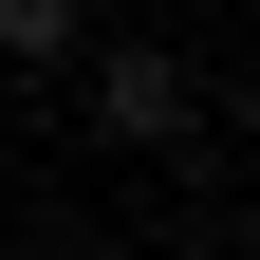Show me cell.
I'll use <instances>...</instances> for the list:
<instances>
[{"instance_id":"2","label":"cell","mask_w":260,"mask_h":260,"mask_svg":"<svg viewBox=\"0 0 260 260\" xmlns=\"http://www.w3.org/2000/svg\"><path fill=\"white\" fill-rule=\"evenodd\" d=\"M75 38H93V0H0V56H19V75H56Z\"/></svg>"},{"instance_id":"1","label":"cell","mask_w":260,"mask_h":260,"mask_svg":"<svg viewBox=\"0 0 260 260\" xmlns=\"http://www.w3.org/2000/svg\"><path fill=\"white\" fill-rule=\"evenodd\" d=\"M93 130H112V149H186V56L168 38H112L93 56Z\"/></svg>"}]
</instances>
